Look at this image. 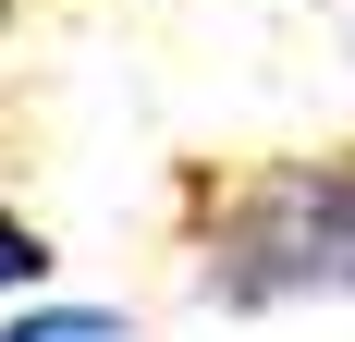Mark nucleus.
Masks as SVG:
<instances>
[{
    "label": "nucleus",
    "mask_w": 355,
    "mask_h": 342,
    "mask_svg": "<svg viewBox=\"0 0 355 342\" xmlns=\"http://www.w3.org/2000/svg\"><path fill=\"white\" fill-rule=\"evenodd\" d=\"M184 281L220 318H282L355 294V147H257L184 171Z\"/></svg>",
    "instance_id": "nucleus-1"
},
{
    "label": "nucleus",
    "mask_w": 355,
    "mask_h": 342,
    "mask_svg": "<svg viewBox=\"0 0 355 342\" xmlns=\"http://www.w3.org/2000/svg\"><path fill=\"white\" fill-rule=\"evenodd\" d=\"M0 342H135V318L123 306H25V318H0Z\"/></svg>",
    "instance_id": "nucleus-2"
},
{
    "label": "nucleus",
    "mask_w": 355,
    "mask_h": 342,
    "mask_svg": "<svg viewBox=\"0 0 355 342\" xmlns=\"http://www.w3.org/2000/svg\"><path fill=\"white\" fill-rule=\"evenodd\" d=\"M37 281H49V233L25 208H0V294H37Z\"/></svg>",
    "instance_id": "nucleus-3"
},
{
    "label": "nucleus",
    "mask_w": 355,
    "mask_h": 342,
    "mask_svg": "<svg viewBox=\"0 0 355 342\" xmlns=\"http://www.w3.org/2000/svg\"><path fill=\"white\" fill-rule=\"evenodd\" d=\"M12 12H49V0H0V25H12Z\"/></svg>",
    "instance_id": "nucleus-4"
}]
</instances>
